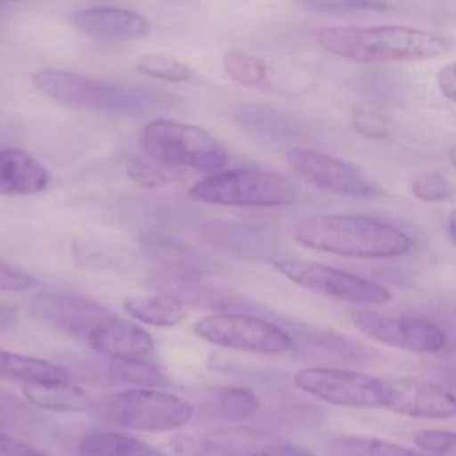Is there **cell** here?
<instances>
[{"label":"cell","instance_id":"cell-1","mask_svg":"<svg viewBox=\"0 0 456 456\" xmlns=\"http://www.w3.org/2000/svg\"><path fill=\"white\" fill-rule=\"evenodd\" d=\"M314 37L328 53L362 64L429 61L451 48L440 34L408 25L322 27Z\"/></svg>","mask_w":456,"mask_h":456},{"label":"cell","instance_id":"cell-2","mask_svg":"<svg viewBox=\"0 0 456 456\" xmlns=\"http://www.w3.org/2000/svg\"><path fill=\"white\" fill-rule=\"evenodd\" d=\"M294 240L353 258H395L413 249V239L404 230L362 214L308 216L294 228Z\"/></svg>","mask_w":456,"mask_h":456},{"label":"cell","instance_id":"cell-3","mask_svg":"<svg viewBox=\"0 0 456 456\" xmlns=\"http://www.w3.org/2000/svg\"><path fill=\"white\" fill-rule=\"evenodd\" d=\"M144 155L176 167L196 169L201 173H216L228 164V150L210 132L198 125L153 118L139 134Z\"/></svg>","mask_w":456,"mask_h":456},{"label":"cell","instance_id":"cell-4","mask_svg":"<svg viewBox=\"0 0 456 456\" xmlns=\"http://www.w3.org/2000/svg\"><path fill=\"white\" fill-rule=\"evenodd\" d=\"M189 194L192 200L223 207H289L299 200L297 185L281 173L240 167L221 169L198 180Z\"/></svg>","mask_w":456,"mask_h":456},{"label":"cell","instance_id":"cell-5","mask_svg":"<svg viewBox=\"0 0 456 456\" xmlns=\"http://www.w3.org/2000/svg\"><path fill=\"white\" fill-rule=\"evenodd\" d=\"M30 78L39 93L68 107L134 112L162 102V94H157L155 91L107 84L68 69H37Z\"/></svg>","mask_w":456,"mask_h":456},{"label":"cell","instance_id":"cell-6","mask_svg":"<svg viewBox=\"0 0 456 456\" xmlns=\"http://www.w3.org/2000/svg\"><path fill=\"white\" fill-rule=\"evenodd\" d=\"M94 410L109 424L151 433L180 429L194 415V406L183 397L150 387L109 394L94 403Z\"/></svg>","mask_w":456,"mask_h":456},{"label":"cell","instance_id":"cell-7","mask_svg":"<svg viewBox=\"0 0 456 456\" xmlns=\"http://www.w3.org/2000/svg\"><path fill=\"white\" fill-rule=\"evenodd\" d=\"M273 265L292 283L351 305L372 306L385 305L394 299V294L385 285L326 264L299 258H280L274 260Z\"/></svg>","mask_w":456,"mask_h":456},{"label":"cell","instance_id":"cell-8","mask_svg":"<svg viewBox=\"0 0 456 456\" xmlns=\"http://www.w3.org/2000/svg\"><path fill=\"white\" fill-rule=\"evenodd\" d=\"M194 333L208 344L260 353L280 354L292 349V337L278 324L246 314H212L194 322Z\"/></svg>","mask_w":456,"mask_h":456},{"label":"cell","instance_id":"cell-9","mask_svg":"<svg viewBox=\"0 0 456 456\" xmlns=\"http://www.w3.org/2000/svg\"><path fill=\"white\" fill-rule=\"evenodd\" d=\"M294 383L303 392L328 404L378 410L385 406V379L349 369L305 367L294 374Z\"/></svg>","mask_w":456,"mask_h":456},{"label":"cell","instance_id":"cell-10","mask_svg":"<svg viewBox=\"0 0 456 456\" xmlns=\"http://www.w3.org/2000/svg\"><path fill=\"white\" fill-rule=\"evenodd\" d=\"M285 160L299 178L326 192L351 198H372L381 194L379 187L363 169L340 157L297 146L285 153Z\"/></svg>","mask_w":456,"mask_h":456},{"label":"cell","instance_id":"cell-11","mask_svg":"<svg viewBox=\"0 0 456 456\" xmlns=\"http://www.w3.org/2000/svg\"><path fill=\"white\" fill-rule=\"evenodd\" d=\"M349 317L362 335L390 347L411 353H438L447 346L445 331L428 319L365 308L353 310Z\"/></svg>","mask_w":456,"mask_h":456},{"label":"cell","instance_id":"cell-12","mask_svg":"<svg viewBox=\"0 0 456 456\" xmlns=\"http://www.w3.org/2000/svg\"><path fill=\"white\" fill-rule=\"evenodd\" d=\"M385 379V406L415 419H449L456 415V394L420 378L399 376Z\"/></svg>","mask_w":456,"mask_h":456},{"label":"cell","instance_id":"cell-13","mask_svg":"<svg viewBox=\"0 0 456 456\" xmlns=\"http://www.w3.org/2000/svg\"><path fill=\"white\" fill-rule=\"evenodd\" d=\"M30 312L48 324L87 340L89 333L112 312L103 305L69 292H43L30 299Z\"/></svg>","mask_w":456,"mask_h":456},{"label":"cell","instance_id":"cell-14","mask_svg":"<svg viewBox=\"0 0 456 456\" xmlns=\"http://www.w3.org/2000/svg\"><path fill=\"white\" fill-rule=\"evenodd\" d=\"M69 23L82 34L112 43H128L146 37L151 23L141 12L125 7L93 5L69 14Z\"/></svg>","mask_w":456,"mask_h":456},{"label":"cell","instance_id":"cell-15","mask_svg":"<svg viewBox=\"0 0 456 456\" xmlns=\"http://www.w3.org/2000/svg\"><path fill=\"white\" fill-rule=\"evenodd\" d=\"M87 342L98 353L110 356V360H148L155 353V340L150 331L114 314L96 324Z\"/></svg>","mask_w":456,"mask_h":456},{"label":"cell","instance_id":"cell-16","mask_svg":"<svg viewBox=\"0 0 456 456\" xmlns=\"http://www.w3.org/2000/svg\"><path fill=\"white\" fill-rule=\"evenodd\" d=\"M171 445L178 454L185 456H251L262 452L267 445L258 444V436L251 431L239 429H214L196 435H175Z\"/></svg>","mask_w":456,"mask_h":456},{"label":"cell","instance_id":"cell-17","mask_svg":"<svg viewBox=\"0 0 456 456\" xmlns=\"http://www.w3.org/2000/svg\"><path fill=\"white\" fill-rule=\"evenodd\" d=\"M50 173L27 150H0V196H28L45 191Z\"/></svg>","mask_w":456,"mask_h":456},{"label":"cell","instance_id":"cell-18","mask_svg":"<svg viewBox=\"0 0 456 456\" xmlns=\"http://www.w3.org/2000/svg\"><path fill=\"white\" fill-rule=\"evenodd\" d=\"M123 308L132 319L157 328L178 326L187 317V310L182 301L164 292L128 296L123 299Z\"/></svg>","mask_w":456,"mask_h":456},{"label":"cell","instance_id":"cell-19","mask_svg":"<svg viewBox=\"0 0 456 456\" xmlns=\"http://www.w3.org/2000/svg\"><path fill=\"white\" fill-rule=\"evenodd\" d=\"M23 387L25 399L43 410L52 411H87L94 408V401L86 390L71 385L69 381L61 383H27Z\"/></svg>","mask_w":456,"mask_h":456},{"label":"cell","instance_id":"cell-20","mask_svg":"<svg viewBox=\"0 0 456 456\" xmlns=\"http://www.w3.org/2000/svg\"><path fill=\"white\" fill-rule=\"evenodd\" d=\"M0 379L27 383H61L69 381L64 367L43 358L27 356L0 349Z\"/></svg>","mask_w":456,"mask_h":456},{"label":"cell","instance_id":"cell-21","mask_svg":"<svg viewBox=\"0 0 456 456\" xmlns=\"http://www.w3.org/2000/svg\"><path fill=\"white\" fill-rule=\"evenodd\" d=\"M80 456H166L150 444L116 431H89L78 442Z\"/></svg>","mask_w":456,"mask_h":456},{"label":"cell","instance_id":"cell-22","mask_svg":"<svg viewBox=\"0 0 456 456\" xmlns=\"http://www.w3.org/2000/svg\"><path fill=\"white\" fill-rule=\"evenodd\" d=\"M260 401L253 390L244 387H221L207 394L201 404L203 415L210 419L246 420L258 411Z\"/></svg>","mask_w":456,"mask_h":456},{"label":"cell","instance_id":"cell-23","mask_svg":"<svg viewBox=\"0 0 456 456\" xmlns=\"http://www.w3.org/2000/svg\"><path fill=\"white\" fill-rule=\"evenodd\" d=\"M331 456H429L422 451H415L388 440L372 436H337L330 442Z\"/></svg>","mask_w":456,"mask_h":456},{"label":"cell","instance_id":"cell-24","mask_svg":"<svg viewBox=\"0 0 456 456\" xmlns=\"http://www.w3.org/2000/svg\"><path fill=\"white\" fill-rule=\"evenodd\" d=\"M135 69L144 77H150L160 82H175V84L187 82L194 75L192 69L180 59L167 53H159V52L139 55L135 61Z\"/></svg>","mask_w":456,"mask_h":456},{"label":"cell","instance_id":"cell-25","mask_svg":"<svg viewBox=\"0 0 456 456\" xmlns=\"http://www.w3.org/2000/svg\"><path fill=\"white\" fill-rule=\"evenodd\" d=\"M223 69L233 82L246 87L260 86L267 77V66L262 59L235 48L224 52Z\"/></svg>","mask_w":456,"mask_h":456},{"label":"cell","instance_id":"cell-26","mask_svg":"<svg viewBox=\"0 0 456 456\" xmlns=\"http://www.w3.org/2000/svg\"><path fill=\"white\" fill-rule=\"evenodd\" d=\"M126 175L132 182L139 183L141 187L155 189V187H162V185H167V183L178 180L182 175V169L166 166V164L142 153V155L132 157L128 160Z\"/></svg>","mask_w":456,"mask_h":456},{"label":"cell","instance_id":"cell-27","mask_svg":"<svg viewBox=\"0 0 456 456\" xmlns=\"http://www.w3.org/2000/svg\"><path fill=\"white\" fill-rule=\"evenodd\" d=\"M109 374L112 381L126 383V385H139V387H160L167 379L164 372L150 363L148 360H110Z\"/></svg>","mask_w":456,"mask_h":456},{"label":"cell","instance_id":"cell-28","mask_svg":"<svg viewBox=\"0 0 456 456\" xmlns=\"http://www.w3.org/2000/svg\"><path fill=\"white\" fill-rule=\"evenodd\" d=\"M36 413L14 395L0 392V429L28 435L37 428Z\"/></svg>","mask_w":456,"mask_h":456},{"label":"cell","instance_id":"cell-29","mask_svg":"<svg viewBox=\"0 0 456 456\" xmlns=\"http://www.w3.org/2000/svg\"><path fill=\"white\" fill-rule=\"evenodd\" d=\"M411 194L426 203H440L454 198L456 189L452 182L436 171H426L417 175L410 185Z\"/></svg>","mask_w":456,"mask_h":456},{"label":"cell","instance_id":"cell-30","mask_svg":"<svg viewBox=\"0 0 456 456\" xmlns=\"http://www.w3.org/2000/svg\"><path fill=\"white\" fill-rule=\"evenodd\" d=\"M415 445L429 456H456V433L447 429H420L413 435Z\"/></svg>","mask_w":456,"mask_h":456},{"label":"cell","instance_id":"cell-31","mask_svg":"<svg viewBox=\"0 0 456 456\" xmlns=\"http://www.w3.org/2000/svg\"><path fill=\"white\" fill-rule=\"evenodd\" d=\"M303 5L319 12H356L385 11L387 0H299Z\"/></svg>","mask_w":456,"mask_h":456},{"label":"cell","instance_id":"cell-32","mask_svg":"<svg viewBox=\"0 0 456 456\" xmlns=\"http://www.w3.org/2000/svg\"><path fill=\"white\" fill-rule=\"evenodd\" d=\"M351 125L354 126V130H358L365 137H372V139H385L390 134V125H388L387 118H383L379 112L362 109V107L353 109Z\"/></svg>","mask_w":456,"mask_h":456},{"label":"cell","instance_id":"cell-33","mask_svg":"<svg viewBox=\"0 0 456 456\" xmlns=\"http://www.w3.org/2000/svg\"><path fill=\"white\" fill-rule=\"evenodd\" d=\"M37 287V280L27 271L0 258V290L21 292Z\"/></svg>","mask_w":456,"mask_h":456},{"label":"cell","instance_id":"cell-34","mask_svg":"<svg viewBox=\"0 0 456 456\" xmlns=\"http://www.w3.org/2000/svg\"><path fill=\"white\" fill-rule=\"evenodd\" d=\"M0 456H46L25 440L0 429Z\"/></svg>","mask_w":456,"mask_h":456},{"label":"cell","instance_id":"cell-35","mask_svg":"<svg viewBox=\"0 0 456 456\" xmlns=\"http://www.w3.org/2000/svg\"><path fill=\"white\" fill-rule=\"evenodd\" d=\"M436 87L445 100L456 103V61L444 64L436 73Z\"/></svg>","mask_w":456,"mask_h":456},{"label":"cell","instance_id":"cell-36","mask_svg":"<svg viewBox=\"0 0 456 456\" xmlns=\"http://www.w3.org/2000/svg\"><path fill=\"white\" fill-rule=\"evenodd\" d=\"M260 456H319V454L290 444H274V445H267L260 452Z\"/></svg>","mask_w":456,"mask_h":456},{"label":"cell","instance_id":"cell-37","mask_svg":"<svg viewBox=\"0 0 456 456\" xmlns=\"http://www.w3.org/2000/svg\"><path fill=\"white\" fill-rule=\"evenodd\" d=\"M16 321V308L0 301V330L12 326Z\"/></svg>","mask_w":456,"mask_h":456},{"label":"cell","instance_id":"cell-38","mask_svg":"<svg viewBox=\"0 0 456 456\" xmlns=\"http://www.w3.org/2000/svg\"><path fill=\"white\" fill-rule=\"evenodd\" d=\"M447 233L451 242L456 246V208L451 210L447 216Z\"/></svg>","mask_w":456,"mask_h":456},{"label":"cell","instance_id":"cell-39","mask_svg":"<svg viewBox=\"0 0 456 456\" xmlns=\"http://www.w3.org/2000/svg\"><path fill=\"white\" fill-rule=\"evenodd\" d=\"M447 160H449V164L456 169V146H451V148L447 150Z\"/></svg>","mask_w":456,"mask_h":456},{"label":"cell","instance_id":"cell-40","mask_svg":"<svg viewBox=\"0 0 456 456\" xmlns=\"http://www.w3.org/2000/svg\"><path fill=\"white\" fill-rule=\"evenodd\" d=\"M0 2H12V0H0Z\"/></svg>","mask_w":456,"mask_h":456}]
</instances>
